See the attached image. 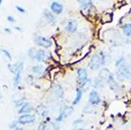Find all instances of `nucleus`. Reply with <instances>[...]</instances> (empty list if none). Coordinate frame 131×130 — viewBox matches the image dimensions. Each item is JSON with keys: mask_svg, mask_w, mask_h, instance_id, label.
<instances>
[{"mask_svg": "<svg viewBox=\"0 0 131 130\" xmlns=\"http://www.w3.org/2000/svg\"><path fill=\"white\" fill-rule=\"evenodd\" d=\"M33 110H34V108H33V106L31 105V104L26 102L22 106L19 107V109H18V114H20V115H22V114H30V113H32Z\"/></svg>", "mask_w": 131, "mask_h": 130, "instance_id": "obj_10", "label": "nucleus"}, {"mask_svg": "<svg viewBox=\"0 0 131 130\" xmlns=\"http://www.w3.org/2000/svg\"><path fill=\"white\" fill-rule=\"evenodd\" d=\"M92 84H93V83H92V80L90 78H89V80H88L86 82H85L84 84H82L80 88H82V90L84 91V92H85L86 90H89V88L92 85Z\"/></svg>", "mask_w": 131, "mask_h": 130, "instance_id": "obj_22", "label": "nucleus"}, {"mask_svg": "<svg viewBox=\"0 0 131 130\" xmlns=\"http://www.w3.org/2000/svg\"><path fill=\"white\" fill-rule=\"evenodd\" d=\"M36 116L35 114H22L18 118L19 124L21 125H28V124H32L35 123Z\"/></svg>", "mask_w": 131, "mask_h": 130, "instance_id": "obj_4", "label": "nucleus"}, {"mask_svg": "<svg viewBox=\"0 0 131 130\" xmlns=\"http://www.w3.org/2000/svg\"><path fill=\"white\" fill-rule=\"evenodd\" d=\"M50 125H51L50 130H59V125H58V124H57L56 122L55 123H51Z\"/></svg>", "mask_w": 131, "mask_h": 130, "instance_id": "obj_33", "label": "nucleus"}, {"mask_svg": "<svg viewBox=\"0 0 131 130\" xmlns=\"http://www.w3.org/2000/svg\"><path fill=\"white\" fill-rule=\"evenodd\" d=\"M47 130H50V128H49V127H48V129H47Z\"/></svg>", "mask_w": 131, "mask_h": 130, "instance_id": "obj_41", "label": "nucleus"}, {"mask_svg": "<svg viewBox=\"0 0 131 130\" xmlns=\"http://www.w3.org/2000/svg\"><path fill=\"white\" fill-rule=\"evenodd\" d=\"M33 42L35 43L38 47L43 48V49H49V48H51L53 46L52 40L50 39V38H48V37L41 35L34 36L33 37Z\"/></svg>", "mask_w": 131, "mask_h": 130, "instance_id": "obj_2", "label": "nucleus"}, {"mask_svg": "<svg viewBox=\"0 0 131 130\" xmlns=\"http://www.w3.org/2000/svg\"><path fill=\"white\" fill-rule=\"evenodd\" d=\"M46 123L47 122H44V123H42V124H40L37 130H47L48 129V126H47Z\"/></svg>", "mask_w": 131, "mask_h": 130, "instance_id": "obj_32", "label": "nucleus"}, {"mask_svg": "<svg viewBox=\"0 0 131 130\" xmlns=\"http://www.w3.org/2000/svg\"><path fill=\"white\" fill-rule=\"evenodd\" d=\"M77 29V21L76 20H70L66 25V30L69 33H74Z\"/></svg>", "mask_w": 131, "mask_h": 130, "instance_id": "obj_13", "label": "nucleus"}, {"mask_svg": "<svg viewBox=\"0 0 131 130\" xmlns=\"http://www.w3.org/2000/svg\"><path fill=\"white\" fill-rule=\"evenodd\" d=\"M18 124H19V122H18V120H14V121H13V122L10 123V125H9V127H10V129L13 130L14 128H16V127L18 126Z\"/></svg>", "mask_w": 131, "mask_h": 130, "instance_id": "obj_29", "label": "nucleus"}, {"mask_svg": "<svg viewBox=\"0 0 131 130\" xmlns=\"http://www.w3.org/2000/svg\"><path fill=\"white\" fill-rule=\"evenodd\" d=\"M13 130H24V128L22 126H17L16 128H14Z\"/></svg>", "mask_w": 131, "mask_h": 130, "instance_id": "obj_37", "label": "nucleus"}, {"mask_svg": "<svg viewBox=\"0 0 131 130\" xmlns=\"http://www.w3.org/2000/svg\"><path fill=\"white\" fill-rule=\"evenodd\" d=\"M77 1L80 4L82 10H89V9H90L92 7V5H93L92 0H77Z\"/></svg>", "mask_w": 131, "mask_h": 130, "instance_id": "obj_17", "label": "nucleus"}, {"mask_svg": "<svg viewBox=\"0 0 131 130\" xmlns=\"http://www.w3.org/2000/svg\"><path fill=\"white\" fill-rule=\"evenodd\" d=\"M101 67H103V65H102V59L100 54L99 53L92 54L89 62V68L91 70H98L101 68Z\"/></svg>", "mask_w": 131, "mask_h": 130, "instance_id": "obj_3", "label": "nucleus"}, {"mask_svg": "<svg viewBox=\"0 0 131 130\" xmlns=\"http://www.w3.org/2000/svg\"><path fill=\"white\" fill-rule=\"evenodd\" d=\"M36 52H37V50H36L34 48L29 49V50H28V56H29V58H30V60H35Z\"/></svg>", "mask_w": 131, "mask_h": 130, "instance_id": "obj_23", "label": "nucleus"}, {"mask_svg": "<svg viewBox=\"0 0 131 130\" xmlns=\"http://www.w3.org/2000/svg\"><path fill=\"white\" fill-rule=\"evenodd\" d=\"M2 2H3V0H0V3L2 4Z\"/></svg>", "mask_w": 131, "mask_h": 130, "instance_id": "obj_40", "label": "nucleus"}, {"mask_svg": "<svg viewBox=\"0 0 131 130\" xmlns=\"http://www.w3.org/2000/svg\"><path fill=\"white\" fill-rule=\"evenodd\" d=\"M99 54L101 56V59H102V65L105 66L106 64V54H105L104 51H100L99 52Z\"/></svg>", "mask_w": 131, "mask_h": 130, "instance_id": "obj_27", "label": "nucleus"}, {"mask_svg": "<svg viewBox=\"0 0 131 130\" xmlns=\"http://www.w3.org/2000/svg\"><path fill=\"white\" fill-rule=\"evenodd\" d=\"M106 83L109 85V88L111 89L114 93H120L122 91V86L120 85V84H118L116 82V79H115V76L113 73H110V75L108 76L107 80H106Z\"/></svg>", "mask_w": 131, "mask_h": 130, "instance_id": "obj_5", "label": "nucleus"}, {"mask_svg": "<svg viewBox=\"0 0 131 130\" xmlns=\"http://www.w3.org/2000/svg\"><path fill=\"white\" fill-rule=\"evenodd\" d=\"M7 67H8L9 70H10L13 74H15V73H16V65H15V64H8Z\"/></svg>", "mask_w": 131, "mask_h": 130, "instance_id": "obj_26", "label": "nucleus"}, {"mask_svg": "<svg viewBox=\"0 0 131 130\" xmlns=\"http://www.w3.org/2000/svg\"><path fill=\"white\" fill-rule=\"evenodd\" d=\"M89 80V73L88 70L85 68H77V82H78L80 85L84 84L85 82Z\"/></svg>", "mask_w": 131, "mask_h": 130, "instance_id": "obj_7", "label": "nucleus"}, {"mask_svg": "<svg viewBox=\"0 0 131 130\" xmlns=\"http://www.w3.org/2000/svg\"><path fill=\"white\" fill-rule=\"evenodd\" d=\"M44 16L46 18V20L50 24V25H55L56 22H57V17H56V14L51 12L50 10H44Z\"/></svg>", "mask_w": 131, "mask_h": 130, "instance_id": "obj_8", "label": "nucleus"}, {"mask_svg": "<svg viewBox=\"0 0 131 130\" xmlns=\"http://www.w3.org/2000/svg\"><path fill=\"white\" fill-rule=\"evenodd\" d=\"M15 29H17V30H20V31L22 30V29H21V28H19V27H15Z\"/></svg>", "mask_w": 131, "mask_h": 130, "instance_id": "obj_39", "label": "nucleus"}, {"mask_svg": "<svg viewBox=\"0 0 131 130\" xmlns=\"http://www.w3.org/2000/svg\"><path fill=\"white\" fill-rule=\"evenodd\" d=\"M122 30L123 33L127 37L131 36V23H125L122 26Z\"/></svg>", "mask_w": 131, "mask_h": 130, "instance_id": "obj_20", "label": "nucleus"}, {"mask_svg": "<svg viewBox=\"0 0 131 130\" xmlns=\"http://www.w3.org/2000/svg\"><path fill=\"white\" fill-rule=\"evenodd\" d=\"M104 84H105V81L98 76V77H95V78H94V80H93L92 86L95 88V89H98V88H104Z\"/></svg>", "mask_w": 131, "mask_h": 130, "instance_id": "obj_18", "label": "nucleus"}, {"mask_svg": "<svg viewBox=\"0 0 131 130\" xmlns=\"http://www.w3.org/2000/svg\"><path fill=\"white\" fill-rule=\"evenodd\" d=\"M116 77L121 82L129 80L131 78V68L126 64L119 67L116 72Z\"/></svg>", "mask_w": 131, "mask_h": 130, "instance_id": "obj_1", "label": "nucleus"}, {"mask_svg": "<svg viewBox=\"0 0 131 130\" xmlns=\"http://www.w3.org/2000/svg\"><path fill=\"white\" fill-rule=\"evenodd\" d=\"M36 113L38 114L40 117L46 119V118L49 116V109H48V107H47L46 105L40 104V105H38L37 108H36Z\"/></svg>", "mask_w": 131, "mask_h": 130, "instance_id": "obj_12", "label": "nucleus"}, {"mask_svg": "<svg viewBox=\"0 0 131 130\" xmlns=\"http://www.w3.org/2000/svg\"><path fill=\"white\" fill-rule=\"evenodd\" d=\"M7 20H8V22L10 23V24L15 23V18H14L13 15H8V16H7Z\"/></svg>", "mask_w": 131, "mask_h": 130, "instance_id": "obj_34", "label": "nucleus"}, {"mask_svg": "<svg viewBox=\"0 0 131 130\" xmlns=\"http://www.w3.org/2000/svg\"><path fill=\"white\" fill-rule=\"evenodd\" d=\"M15 8H16V10H17V12H19V13H26V9H24L23 7H21V6H16Z\"/></svg>", "mask_w": 131, "mask_h": 130, "instance_id": "obj_35", "label": "nucleus"}, {"mask_svg": "<svg viewBox=\"0 0 131 130\" xmlns=\"http://www.w3.org/2000/svg\"><path fill=\"white\" fill-rule=\"evenodd\" d=\"M49 10H51L54 14L59 15V14H61V13H63V10H64V7H63L62 4H60L59 2L54 1V2H52V3L50 4V6H49Z\"/></svg>", "mask_w": 131, "mask_h": 130, "instance_id": "obj_9", "label": "nucleus"}, {"mask_svg": "<svg viewBox=\"0 0 131 130\" xmlns=\"http://www.w3.org/2000/svg\"><path fill=\"white\" fill-rule=\"evenodd\" d=\"M110 73H111V72L109 71V69L104 68H102L101 70L99 71V77L103 79L105 82H106V80H107L108 76L110 75Z\"/></svg>", "mask_w": 131, "mask_h": 130, "instance_id": "obj_19", "label": "nucleus"}, {"mask_svg": "<svg viewBox=\"0 0 131 130\" xmlns=\"http://www.w3.org/2000/svg\"><path fill=\"white\" fill-rule=\"evenodd\" d=\"M83 93H84V91L82 90V88H76V95H75L74 100L72 101V105H76V104H78L79 103L81 102L82 97H83Z\"/></svg>", "mask_w": 131, "mask_h": 130, "instance_id": "obj_16", "label": "nucleus"}, {"mask_svg": "<svg viewBox=\"0 0 131 130\" xmlns=\"http://www.w3.org/2000/svg\"><path fill=\"white\" fill-rule=\"evenodd\" d=\"M73 130H85V129H84L82 127H76V128H74Z\"/></svg>", "mask_w": 131, "mask_h": 130, "instance_id": "obj_38", "label": "nucleus"}, {"mask_svg": "<svg viewBox=\"0 0 131 130\" xmlns=\"http://www.w3.org/2000/svg\"><path fill=\"white\" fill-rule=\"evenodd\" d=\"M4 31L7 33H12V29H9V28H5V29H4Z\"/></svg>", "mask_w": 131, "mask_h": 130, "instance_id": "obj_36", "label": "nucleus"}, {"mask_svg": "<svg viewBox=\"0 0 131 130\" xmlns=\"http://www.w3.org/2000/svg\"><path fill=\"white\" fill-rule=\"evenodd\" d=\"M101 102L102 99L99 95L98 91L96 89H92L89 95V104L94 106V105H98L99 104H101Z\"/></svg>", "mask_w": 131, "mask_h": 130, "instance_id": "obj_6", "label": "nucleus"}, {"mask_svg": "<svg viewBox=\"0 0 131 130\" xmlns=\"http://www.w3.org/2000/svg\"><path fill=\"white\" fill-rule=\"evenodd\" d=\"M52 92L54 96L58 99H62L64 96V89L60 85H54L52 88Z\"/></svg>", "mask_w": 131, "mask_h": 130, "instance_id": "obj_15", "label": "nucleus"}, {"mask_svg": "<svg viewBox=\"0 0 131 130\" xmlns=\"http://www.w3.org/2000/svg\"><path fill=\"white\" fill-rule=\"evenodd\" d=\"M48 58V54L45 49H37V52H36V57L35 60L38 63H44Z\"/></svg>", "mask_w": 131, "mask_h": 130, "instance_id": "obj_11", "label": "nucleus"}, {"mask_svg": "<svg viewBox=\"0 0 131 130\" xmlns=\"http://www.w3.org/2000/svg\"><path fill=\"white\" fill-rule=\"evenodd\" d=\"M74 105H66L63 107V109L60 111V113L63 115V117L64 119H67L68 117H69L72 113H73V111H74V107H73Z\"/></svg>", "mask_w": 131, "mask_h": 130, "instance_id": "obj_14", "label": "nucleus"}, {"mask_svg": "<svg viewBox=\"0 0 131 130\" xmlns=\"http://www.w3.org/2000/svg\"><path fill=\"white\" fill-rule=\"evenodd\" d=\"M83 124H84V120L83 119H77V120H75L72 123V125L75 127H79L80 125H82Z\"/></svg>", "mask_w": 131, "mask_h": 130, "instance_id": "obj_28", "label": "nucleus"}, {"mask_svg": "<svg viewBox=\"0 0 131 130\" xmlns=\"http://www.w3.org/2000/svg\"><path fill=\"white\" fill-rule=\"evenodd\" d=\"M64 120H65V119H64V117H63V115L61 113L58 114V116L55 118V122L57 123V124H60V123H62Z\"/></svg>", "mask_w": 131, "mask_h": 130, "instance_id": "obj_31", "label": "nucleus"}, {"mask_svg": "<svg viewBox=\"0 0 131 130\" xmlns=\"http://www.w3.org/2000/svg\"><path fill=\"white\" fill-rule=\"evenodd\" d=\"M125 58L122 56V57H119V58L116 60V62H115V67H116V68H119V67L125 65Z\"/></svg>", "mask_w": 131, "mask_h": 130, "instance_id": "obj_25", "label": "nucleus"}, {"mask_svg": "<svg viewBox=\"0 0 131 130\" xmlns=\"http://www.w3.org/2000/svg\"><path fill=\"white\" fill-rule=\"evenodd\" d=\"M31 71L36 75H41L43 74V72L45 71V68L42 65H35L31 68Z\"/></svg>", "mask_w": 131, "mask_h": 130, "instance_id": "obj_21", "label": "nucleus"}, {"mask_svg": "<svg viewBox=\"0 0 131 130\" xmlns=\"http://www.w3.org/2000/svg\"><path fill=\"white\" fill-rule=\"evenodd\" d=\"M1 52H2V53H3L4 55L6 56L7 58L9 59V60H12V58H13V57H12V54H10V52L9 51L8 49H1Z\"/></svg>", "mask_w": 131, "mask_h": 130, "instance_id": "obj_30", "label": "nucleus"}, {"mask_svg": "<svg viewBox=\"0 0 131 130\" xmlns=\"http://www.w3.org/2000/svg\"><path fill=\"white\" fill-rule=\"evenodd\" d=\"M20 80H21V73L14 74V77H13V85H14L15 88H18V86H19Z\"/></svg>", "mask_w": 131, "mask_h": 130, "instance_id": "obj_24", "label": "nucleus"}]
</instances>
